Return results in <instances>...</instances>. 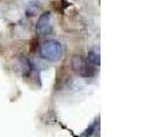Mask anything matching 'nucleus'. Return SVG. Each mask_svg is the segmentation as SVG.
<instances>
[{
    "mask_svg": "<svg viewBox=\"0 0 152 137\" xmlns=\"http://www.w3.org/2000/svg\"><path fill=\"white\" fill-rule=\"evenodd\" d=\"M87 63H89L91 65H99V55L97 53H95V52H91V53L88 54V56H87Z\"/></svg>",
    "mask_w": 152,
    "mask_h": 137,
    "instance_id": "obj_4",
    "label": "nucleus"
},
{
    "mask_svg": "<svg viewBox=\"0 0 152 137\" xmlns=\"http://www.w3.org/2000/svg\"><path fill=\"white\" fill-rule=\"evenodd\" d=\"M71 66L73 68V71L80 76H89L91 74V68L88 66V63L80 55H75L72 57Z\"/></svg>",
    "mask_w": 152,
    "mask_h": 137,
    "instance_id": "obj_3",
    "label": "nucleus"
},
{
    "mask_svg": "<svg viewBox=\"0 0 152 137\" xmlns=\"http://www.w3.org/2000/svg\"><path fill=\"white\" fill-rule=\"evenodd\" d=\"M62 54L63 47L56 40H47L40 47V55L47 61H57L62 57Z\"/></svg>",
    "mask_w": 152,
    "mask_h": 137,
    "instance_id": "obj_1",
    "label": "nucleus"
},
{
    "mask_svg": "<svg viewBox=\"0 0 152 137\" xmlns=\"http://www.w3.org/2000/svg\"><path fill=\"white\" fill-rule=\"evenodd\" d=\"M53 30L52 26V17H50V13L46 12L44 14H41L40 17L37 21L36 24V32L39 36H47Z\"/></svg>",
    "mask_w": 152,
    "mask_h": 137,
    "instance_id": "obj_2",
    "label": "nucleus"
}]
</instances>
